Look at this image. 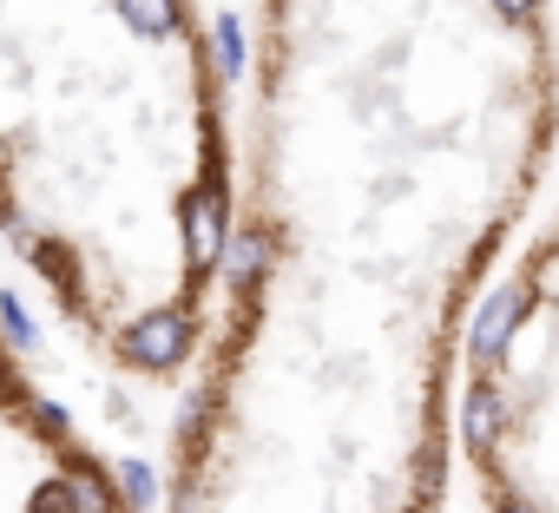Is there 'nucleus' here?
Returning <instances> with one entry per match:
<instances>
[{
  "instance_id": "6",
  "label": "nucleus",
  "mask_w": 559,
  "mask_h": 513,
  "mask_svg": "<svg viewBox=\"0 0 559 513\" xmlns=\"http://www.w3.org/2000/svg\"><path fill=\"white\" fill-rule=\"evenodd\" d=\"M112 8H119L126 27L145 34V40H171V34H178V0H112Z\"/></svg>"
},
{
  "instance_id": "7",
  "label": "nucleus",
  "mask_w": 559,
  "mask_h": 513,
  "mask_svg": "<svg viewBox=\"0 0 559 513\" xmlns=\"http://www.w3.org/2000/svg\"><path fill=\"white\" fill-rule=\"evenodd\" d=\"M211 40H217V73L237 80V73H243V27H237V14H217Z\"/></svg>"
},
{
  "instance_id": "2",
  "label": "nucleus",
  "mask_w": 559,
  "mask_h": 513,
  "mask_svg": "<svg viewBox=\"0 0 559 513\" xmlns=\"http://www.w3.org/2000/svg\"><path fill=\"white\" fill-rule=\"evenodd\" d=\"M224 184L204 178L191 198H185V256H191V277L217 271V256H224Z\"/></svg>"
},
{
  "instance_id": "4",
  "label": "nucleus",
  "mask_w": 559,
  "mask_h": 513,
  "mask_svg": "<svg viewBox=\"0 0 559 513\" xmlns=\"http://www.w3.org/2000/svg\"><path fill=\"white\" fill-rule=\"evenodd\" d=\"M500 421H507V408H500V395L480 382V389H467V408H461V428H467V448L474 454H487L493 441H500Z\"/></svg>"
},
{
  "instance_id": "1",
  "label": "nucleus",
  "mask_w": 559,
  "mask_h": 513,
  "mask_svg": "<svg viewBox=\"0 0 559 513\" xmlns=\"http://www.w3.org/2000/svg\"><path fill=\"white\" fill-rule=\"evenodd\" d=\"M191 343H198V317L191 310H152V317H139L132 330H126V356L139 362V369H152V375H165V369H178L185 356H191Z\"/></svg>"
},
{
  "instance_id": "5",
  "label": "nucleus",
  "mask_w": 559,
  "mask_h": 513,
  "mask_svg": "<svg viewBox=\"0 0 559 513\" xmlns=\"http://www.w3.org/2000/svg\"><path fill=\"white\" fill-rule=\"evenodd\" d=\"M263 264H270V237H263V230H243V237H230V243H224V271H230V290L257 284V277H263Z\"/></svg>"
},
{
  "instance_id": "11",
  "label": "nucleus",
  "mask_w": 559,
  "mask_h": 513,
  "mask_svg": "<svg viewBox=\"0 0 559 513\" xmlns=\"http://www.w3.org/2000/svg\"><path fill=\"white\" fill-rule=\"evenodd\" d=\"M500 14H513V21H526V14H539V0H493Z\"/></svg>"
},
{
  "instance_id": "3",
  "label": "nucleus",
  "mask_w": 559,
  "mask_h": 513,
  "mask_svg": "<svg viewBox=\"0 0 559 513\" xmlns=\"http://www.w3.org/2000/svg\"><path fill=\"white\" fill-rule=\"evenodd\" d=\"M520 310H526V284H507V290H493V297H487V310H480V323H474V336H467V356H474L480 369H493V362H500V349H507V336H513Z\"/></svg>"
},
{
  "instance_id": "12",
  "label": "nucleus",
  "mask_w": 559,
  "mask_h": 513,
  "mask_svg": "<svg viewBox=\"0 0 559 513\" xmlns=\"http://www.w3.org/2000/svg\"><path fill=\"white\" fill-rule=\"evenodd\" d=\"M500 513H546V506H533V500H520V493H513V500H500Z\"/></svg>"
},
{
  "instance_id": "10",
  "label": "nucleus",
  "mask_w": 559,
  "mask_h": 513,
  "mask_svg": "<svg viewBox=\"0 0 559 513\" xmlns=\"http://www.w3.org/2000/svg\"><path fill=\"white\" fill-rule=\"evenodd\" d=\"M34 421L47 428V441H67V415H60L53 402H34Z\"/></svg>"
},
{
  "instance_id": "9",
  "label": "nucleus",
  "mask_w": 559,
  "mask_h": 513,
  "mask_svg": "<svg viewBox=\"0 0 559 513\" xmlns=\"http://www.w3.org/2000/svg\"><path fill=\"white\" fill-rule=\"evenodd\" d=\"M0 330H8V343H14V349H40L34 317H27V310H21V297H8V290H0Z\"/></svg>"
},
{
  "instance_id": "8",
  "label": "nucleus",
  "mask_w": 559,
  "mask_h": 513,
  "mask_svg": "<svg viewBox=\"0 0 559 513\" xmlns=\"http://www.w3.org/2000/svg\"><path fill=\"white\" fill-rule=\"evenodd\" d=\"M112 474H119V500H126V506H152V493H158V474H152L145 461H119Z\"/></svg>"
}]
</instances>
